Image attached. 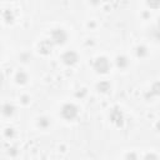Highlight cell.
Instances as JSON below:
<instances>
[{
    "mask_svg": "<svg viewBox=\"0 0 160 160\" xmlns=\"http://www.w3.org/2000/svg\"><path fill=\"white\" fill-rule=\"evenodd\" d=\"M14 80H15L16 84H19V85H24V84H26V82L29 81V74H28L25 70L20 69V70H18V71L15 72Z\"/></svg>",
    "mask_w": 160,
    "mask_h": 160,
    "instance_id": "7",
    "label": "cell"
},
{
    "mask_svg": "<svg viewBox=\"0 0 160 160\" xmlns=\"http://www.w3.org/2000/svg\"><path fill=\"white\" fill-rule=\"evenodd\" d=\"M96 90L100 92V94H108V92H110V90H111V84H110V81H108V80H100L98 84H96Z\"/></svg>",
    "mask_w": 160,
    "mask_h": 160,
    "instance_id": "8",
    "label": "cell"
},
{
    "mask_svg": "<svg viewBox=\"0 0 160 160\" xmlns=\"http://www.w3.org/2000/svg\"><path fill=\"white\" fill-rule=\"evenodd\" d=\"M142 160H159V156L156 152L154 151H150V152H146L145 156L142 158Z\"/></svg>",
    "mask_w": 160,
    "mask_h": 160,
    "instance_id": "16",
    "label": "cell"
},
{
    "mask_svg": "<svg viewBox=\"0 0 160 160\" xmlns=\"http://www.w3.org/2000/svg\"><path fill=\"white\" fill-rule=\"evenodd\" d=\"M20 101L26 105V104L30 102V96H29V95H21V96H20Z\"/></svg>",
    "mask_w": 160,
    "mask_h": 160,
    "instance_id": "21",
    "label": "cell"
},
{
    "mask_svg": "<svg viewBox=\"0 0 160 160\" xmlns=\"http://www.w3.org/2000/svg\"><path fill=\"white\" fill-rule=\"evenodd\" d=\"M115 64L119 69H125L129 65V59L125 55H118L115 59Z\"/></svg>",
    "mask_w": 160,
    "mask_h": 160,
    "instance_id": "11",
    "label": "cell"
},
{
    "mask_svg": "<svg viewBox=\"0 0 160 160\" xmlns=\"http://www.w3.org/2000/svg\"><path fill=\"white\" fill-rule=\"evenodd\" d=\"M92 69L98 72V74H106L110 71L111 69V62L109 60V58L104 56V55H100L98 56L94 62H92Z\"/></svg>",
    "mask_w": 160,
    "mask_h": 160,
    "instance_id": "3",
    "label": "cell"
},
{
    "mask_svg": "<svg viewBox=\"0 0 160 160\" xmlns=\"http://www.w3.org/2000/svg\"><path fill=\"white\" fill-rule=\"evenodd\" d=\"M8 152H9V155H10V156H16V155L19 154V148H18V146H15V145H14V146H10Z\"/></svg>",
    "mask_w": 160,
    "mask_h": 160,
    "instance_id": "19",
    "label": "cell"
},
{
    "mask_svg": "<svg viewBox=\"0 0 160 160\" xmlns=\"http://www.w3.org/2000/svg\"><path fill=\"white\" fill-rule=\"evenodd\" d=\"M30 58H31V55H30V52H28V51H22V52L19 55V59H20L22 62H28V61L30 60Z\"/></svg>",
    "mask_w": 160,
    "mask_h": 160,
    "instance_id": "17",
    "label": "cell"
},
{
    "mask_svg": "<svg viewBox=\"0 0 160 160\" xmlns=\"http://www.w3.org/2000/svg\"><path fill=\"white\" fill-rule=\"evenodd\" d=\"M135 54H136L138 58H144V56H146V54H148V48H146L145 45L140 44V45H138V46L135 48Z\"/></svg>",
    "mask_w": 160,
    "mask_h": 160,
    "instance_id": "12",
    "label": "cell"
},
{
    "mask_svg": "<svg viewBox=\"0 0 160 160\" xmlns=\"http://www.w3.org/2000/svg\"><path fill=\"white\" fill-rule=\"evenodd\" d=\"M0 111H1V114H2L5 118H10V116H12L14 112H15V106H14L11 102H5V104L1 105Z\"/></svg>",
    "mask_w": 160,
    "mask_h": 160,
    "instance_id": "9",
    "label": "cell"
},
{
    "mask_svg": "<svg viewBox=\"0 0 160 160\" xmlns=\"http://www.w3.org/2000/svg\"><path fill=\"white\" fill-rule=\"evenodd\" d=\"M61 61L68 66H72L79 61V54L75 50H66L61 54Z\"/></svg>",
    "mask_w": 160,
    "mask_h": 160,
    "instance_id": "4",
    "label": "cell"
},
{
    "mask_svg": "<svg viewBox=\"0 0 160 160\" xmlns=\"http://www.w3.org/2000/svg\"><path fill=\"white\" fill-rule=\"evenodd\" d=\"M150 92L154 94V95H158V94H159V82H158V81H155V82L152 84V86L150 88Z\"/></svg>",
    "mask_w": 160,
    "mask_h": 160,
    "instance_id": "20",
    "label": "cell"
},
{
    "mask_svg": "<svg viewBox=\"0 0 160 160\" xmlns=\"http://www.w3.org/2000/svg\"><path fill=\"white\" fill-rule=\"evenodd\" d=\"M50 124H51V119L49 116H46V115H41V116H39L36 119V126L39 129H41V130L48 129L50 126Z\"/></svg>",
    "mask_w": 160,
    "mask_h": 160,
    "instance_id": "10",
    "label": "cell"
},
{
    "mask_svg": "<svg viewBox=\"0 0 160 160\" xmlns=\"http://www.w3.org/2000/svg\"><path fill=\"white\" fill-rule=\"evenodd\" d=\"M124 160H139V155L136 151H128L124 156Z\"/></svg>",
    "mask_w": 160,
    "mask_h": 160,
    "instance_id": "14",
    "label": "cell"
},
{
    "mask_svg": "<svg viewBox=\"0 0 160 160\" xmlns=\"http://www.w3.org/2000/svg\"><path fill=\"white\" fill-rule=\"evenodd\" d=\"M2 19H4L6 22H12V20H14V12H12V10L5 9L4 12H2Z\"/></svg>",
    "mask_w": 160,
    "mask_h": 160,
    "instance_id": "13",
    "label": "cell"
},
{
    "mask_svg": "<svg viewBox=\"0 0 160 160\" xmlns=\"http://www.w3.org/2000/svg\"><path fill=\"white\" fill-rule=\"evenodd\" d=\"M51 49H52V42L49 39H42L38 44V50L42 55H49L51 52Z\"/></svg>",
    "mask_w": 160,
    "mask_h": 160,
    "instance_id": "6",
    "label": "cell"
},
{
    "mask_svg": "<svg viewBox=\"0 0 160 160\" xmlns=\"http://www.w3.org/2000/svg\"><path fill=\"white\" fill-rule=\"evenodd\" d=\"M86 94H88V90H86L85 88H79V89L75 91V96H76V98H84Z\"/></svg>",
    "mask_w": 160,
    "mask_h": 160,
    "instance_id": "18",
    "label": "cell"
},
{
    "mask_svg": "<svg viewBox=\"0 0 160 160\" xmlns=\"http://www.w3.org/2000/svg\"><path fill=\"white\" fill-rule=\"evenodd\" d=\"M68 31L64 29V28H60V26H56L54 29L50 30V34H49V40L52 42V45H62L66 42L68 40Z\"/></svg>",
    "mask_w": 160,
    "mask_h": 160,
    "instance_id": "1",
    "label": "cell"
},
{
    "mask_svg": "<svg viewBox=\"0 0 160 160\" xmlns=\"http://www.w3.org/2000/svg\"><path fill=\"white\" fill-rule=\"evenodd\" d=\"M79 115V108L74 102H65L60 108V116L65 121H71Z\"/></svg>",
    "mask_w": 160,
    "mask_h": 160,
    "instance_id": "2",
    "label": "cell"
},
{
    "mask_svg": "<svg viewBox=\"0 0 160 160\" xmlns=\"http://www.w3.org/2000/svg\"><path fill=\"white\" fill-rule=\"evenodd\" d=\"M109 118H110L111 122H114V124L118 125V126L122 125V122H124V112H122V110H121L119 106H114V108L110 110Z\"/></svg>",
    "mask_w": 160,
    "mask_h": 160,
    "instance_id": "5",
    "label": "cell"
},
{
    "mask_svg": "<svg viewBox=\"0 0 160 160\" xmlns=\"http://www.w3.org/2000/svg\"><path fill=\"white\" fill-rule=\"evenodd\" d=\"M4 135H5L6 138H9V139H12V138L16 135V130H15L14 128H6V129L4 130Z\"/></svg>",
    "mask_w": 160,
    "mask_h": 160,
    "instance_id": "15",
    "label": "cell"
}]
</instances>
